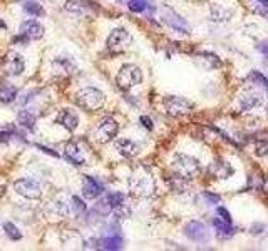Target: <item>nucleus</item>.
<instances>
[{
  "label": "nucleus",
  "mask_w": 268,
  "mask_h": 251,
  "mask_svg": "<svg viewBox=\"0 0 268 251\" xmlns=\"http://www.w3.org/2000/svg\"><path fill=\"white\" fill-rule=\"evenodd\" d=\"M129 191L134 198H149V196H153L156 191L153 176L149 173L133 174L129 179Z\"/></svg>",
  "instance_id": "nucleus-1"
},
{
  "label": "nucleus",
  "mask_w": 268,
  "mask_h": 251,
  "mask_svg": "<svg viewBox=\"0 0 268 251\" xmlns=\"http://www.w3.org/2000/svg\"><path fill=\"white\" fill-rule=\"evenodd\" d=\"M171 166H173L174 174L181 179H193V178H196L199 174V171H201L199 162L194 159V157L186 156V154H178L173 159Z\"/></svg>",
  "instance_id": "nucleus-2"
},
{
  "label": "nucleus",
  "mask_w": 268,
  "mask_h": 251,
  "mask_svg": "<svg viewBox=\"0 0 268 251\" xmlns=\"http://www.w3.org/2000/svg\"><path fill=\"white\" fill-rule=\"evenodd\" d=\"M104 101H106L104 94H102L99 89H96V87H84V89H81L76 94L77 106L86 111L101 109V107L104 106Z\"/></svg>",
  "instance_id": "nucleus-3"
},
{
  "label": "nucleus",
  "mask_w": 268,
  "mask_h": 251,
  "mask_svg": "<svg viewBox=\"0 0 268 251\" xmlns=\"http://www.w3.org/2000/svg\"><path fill=\"white\" fill-rule=\"evenodd\" d=\"M143 81V72L138 66L134 64H124L123 67L119 69L118 76H116V82H118L119 89L129 91L133 89L134 86H138Z\"/></svg>",
  "instance_id": "nucleus-4"
},
{
  "label": "nucleus",
  "mask_w": 268,
  "mask_h": 251,
  "mask_svg": "<svg viewBox=\"0 0 268 251\" xmlns=\"http://www.w3.org/2000/svg\"><path fill=\"white\" fill-rule=\"evenodd\" d=\"M118 131H119L118 122H116L113 117H104L94 129V139L97 142H101V144H106V142L114 139Z\"/></svg>",
  "instance_id": "nucleus-5"
},
{
  "label": "nucleus",
  "mask_w": 268,
  "mask_h": 251,
  "mask_svg": "<svg viewBox=\"0 0 268 251\" xmlns=\"http://www.w3.org/2000/svg\"><path fill=\"white\" fill-rule=\"evenodd\" d=\"M164 107L169 116L178 117V116H186L193 111V104L184 97L179 96H169L164 99Z\"/></svg>",
  "instance_id": "nucleus-6"
},
{
  "label": "nucleus",
  "mask_w": 268,
  "mask_h": 251,
  "mask_svg": "<svg viewBox=\"0 0 268 251\" xmlns=\"http://www.w3.org/2000/svg\"><path fill=\"white\" fill-rule=\"evenodd\" d=\"M133 36L126 29H114L107 37V49L113 52H123L126 47L131 46Z\"/></svg>",
  "instance_id": "nucleus-7"
},
{
  "label": "nucleus",
  "mask_w": 268,
  "mask_h": 251,
  "mask_svg": "<svg viewBox=\"0 0 268 251\" xmlns=\"http://www.w3.org/2000/svg\"><path fill=\"white\" fill-rule=\"evenodd\" d=\"M14 189H16L17 194H21L27 199H39L42 196L41 184H39L37 181L27 179V178L17 179L16 183H14Z\"/></svg>",
  "instance_id": "nucleus-8"
},
{
  "label": "nucleus",
  "mask_w": 268,
  "mask_h": 251,
  "mask_svg": "<svg viewBox=\"0 0 268 251\" xmlns=\"http://www.w3.org/2000/svg\"><path fill=\"white\" fill-rule=\"evenodd\" d=\"M163 21H164V24H168L171 29H174V31L183 32V34H189L188 22L184 21L178 12H174L171 7H163Z\"/></svg>",
  "instance_id": "nucleus-9"
},
{
  "label": "nucleus",
  "mask_w": 268,
  "mask_h": 251,
  "mask_svg": "<svg viewBox=\"0 0 268 251\" xmlns=\"http://www.w3.org/2000/svg\"><path fill=\"white\" fill-rule=\"evenodd\" d=\"M184 234L188 236L189 239L196 241V243H208L209 241V231L203 223L199 221H189V223L184 226Z\"/></svg>",
  "instance_id": "nucleus-10"
},
{
  "label": "nucleus",
  "mask_w": 268,
  "mask_h": 251,
  "mask_svg": "<svg viewBox=\"0 0 268 251\" xmlns=\"http://www.w3.org/2000/svg\"><path fill=\"white\" fill-rule=\"evenodd\" d=\"M52 71L57 76H71L77 71V64L71 56H57L52 61Z\"/></svg>",
  "instance_id": "nucleus-11"
},
{
  "label": "nucleus",
  "mask_w": 268,
  "mask_h": 251,
  "mask_svg": "<svg viewBox=\"0 0 268 251\" xmlns=\"http://www.w3.org/2000/svg\"><path fill=\"white\" fill-rule=\"evenodd\" d=\"M2 67L9 76H21L24 71V59L17 52H9L4 57Z\"/></svg>",
  "instance_id": "nucleus-12"
},
{
  "label": "nucleus",
  "mask_w": 268,
  "mask_h": 251,
  "mask_svg": "<svg viewBox=\"0 0 268 251\" xmlns=\"http://www.w3.org/2000/svg\"><path fill=\"white\" fill-rule=\"evenodd\" d=\"M64 157L74 166H84L86 164L84 151H82V147L74 141L67 142V144L64 146Z\"/></svg>",
  "instance_id": "nucleus-13"
},
{
  "label": "nucleus",
  "mask_w": 268,
  "mask_h": 251,
  "mask_svg": "<svg viewBox=\"0 0 268 251\" xmlns=\"http://www.w3.org/2000/svg\"><path fill=\"white\" fill-rule=\"evenodd\" d=\"M263 104V96L255 89H246L240 96V107L241 111H251L255 107H260Z\"/></svg>",
  "instance_id": "nucleus-14"
},
{
  "label": "nucleus",
  "mask_w": 268,
  "mask_h": 251,
  "mask_svg": "<svg viewBox=\"0 0 268 251\" xmlns=\"http://www.w3.org/2000/svg\"><path fill=\"white\" fill-rule=\"evenodd\" d=\"M208 173L214 179H226V178H230L235 171H233V167L228 164V162L221 161V159H216V161H213L211 164H209Z\"/></svg>",
  "instance_id": "nucleus-15"
},
{
  "label": "nucleus",
  "mask_w": 268,
  "mask_h": 251,
  "mask_svg": "<svg viewBox=\"0 0 268 251\" xmlns=\"http://www.w3.org/2000/svg\"><path fill=\"white\" fill-rule=\"evenodd\" d=\"M64 9L67 12L81 14V16H89V14L96 12V7L87 0H66Z\"/></svg>",
  "instance_id": "nucleus-16"
},
{
  "label": "nucleus",
  "mask_w": 268,
  "mask_h": 251,
  "mask_svg": "<svg viewBox=\"0 0 268 251\" xmlns=\"http://www.w3.org/2000/svg\"><path fill=\"white\" fill-rule=\"evenodd\" d=\"M102 193H104V186L99 181L91 178V176H84V184H82V194H84V198L94 199Z\"/></svg>",
  "instance_id": "nucleus-17"
},
{
  "label": "nucleus",
  "mask_w": 268,
  "mask_h": 251,
  "mask_svg": "<svg viewBox=\"0 0 268 251\" xmlns=\"http://www.w3.org/2000/svg\"><path fill=\"white\" fill-rule=\"evenodd\" d=\"M56 122H57V124H61L67 131H74L77 127V124H79V117H77V114L74 111L62 109L59 114H57Z\"/></svg>",
  "instance_id": "nucleus-18"
},
{
  "label": "nucleus",
  "mask_w": 268,
  "mask_h": 251,
  "mask_svg": "<svg viewBox=\"0 0 268 251\" xmlns=\"http://www.w3.org/2000/svg\"><path fill=\"white\" fill-rule=\"evenodd\" d=\"M99 244L102 249H121L123 248V236H121L118 226H116L114 231H109V233L99 241Z\"/></svg>",
  "instance_id": "nucleus-19"
},
{
  "label": "nucleus",
  "mask_w": 268,
  "mask_h": 251,
  "mask_svg": "<svg viewBox=\"0 0 268 251\" xmlns=\"http://www.w3.org/2000/svg\"><path fill=\"white\" fill-rule=\"evenodd\" d=\"M21 34L26 36L27 39H32V41H39L44 36V27L36 21H26L21 24Z\"/></svg>",
  "instance_id": "nucleus-20"
},
{
  "label": "nucleus",
  "mask_w": 268,
  "mask_h": 251,
  "mask_svg": "<svg viewBox=\"0 0 268 251\" xmlns=\"http://www.w3.org/2000/svg\"><path fill=\"white\" fill-rule=\"evenodd\" d=\"M116 151L124 157H134L139 154V146L131 139H119L116 141Z\"/></svg>",
  "instance_id": "nucleus-21"
},
{
  "label": "nucleus",
  "mask_w": 268,
  "mask_h": 251,
  "mask_svg": "<svg viewBox=\"0 0 268 251\" xmlns=\"http://www.w3.org/2000/svg\"><path fill=\"white\" fill-rule=\"evenodd\" d=\"M196 59L204 69H209V71H211V69H216L221 64L220 57L214 56V54H211V52H199L196 56Z\"/></svg>",
  "instance_id": "nucleus-22"
},
{
  "label": "nucleus",
  "mask_w": 268,
  "mask_h": 251,
  "mask_svg": "<svg viewBox=\"0 0 268 251\" xmlns=\"http://www.w3.org/2000/svg\"><path fill=\"white\" fill-rule=\"evenodd\" d=\"M213 226L216 228V234L220 236V238H231L236 231L231 226V223H226V221H223L221 218L213 219Z\"/></svg>",
  "instance_id": "nucleus-23"
},
{
  "label": "nucleus",
  "mask_w": 268,
  "mask_h": 251,
  "mask_svg": "<svg viewBox=\"0 0 268 251\" xmlns=\"http://www.w3.org/2000/svg\"><path fill=\"white\" fill-rule=\"evenodd\" d=\"M211 16H213L214 21L225 22V21H230V19H231L233 11L223 7L221 4H213V6H211Z\"/></svg>",
  "instance_id": "nucleus-24"
},
{
  "label": "nucleus",
  "mask_w": 268,
  "mask_h": 251,
  "mask_svg": "<svg viewBox=\"0 0 268 251\" xmlns=\"http://www.w3.org/2000/svg\"><path fill=\"white\" fill-rule=\"evenodd\" d=\"M17 122L22 127H26V129L34 131V127H36V116L31 111H21L17 114Z\"/></svg>",
  "instance_id": "nucleus-25"
},
{
  "label": "nucleus",
  "mask_w": 268,
  "mask_h": 251,
  "mask_svg": "<svg viewBox=\"0 0 268 251\" xmlns=\"http://www.w3.org/2000/svg\"><path fill=\"white\" fill-rule=\"evenodd\" d=\"M128 7H129L131 12H136V14L144 12L148 7L154 9L153 0H128Z\"/></svg>",
  "instance_id": "nucleus-26"
},
{
  "label": "nucleus",
  "mask_w": 268,
  "mask_h": 251,
  "mask_svg": "<svg viewBox=\"0 0 268 251\" xmlns=\"http://www.w3.org/2000/svg\"><path fill=\"white\" fill-rule=\"evenodd\" d=\"M17 96V89L11 84H4L0 87V102H12Z\"/></svg>",
  "instance_id": "nucleus-27"
},
{
  "label": "nucleus",
  "mask_w": 268,
  "mask_h": 251,
  "mask_svg": "<svg viewBox=\"0 0 268 251\" xmlns=\"http://www.w3.org/2000/svg\"><path fill=\"white\" fill-rule=\"evenodd\" d=\"M24 12H27L29 16L32 17H39V16H44V9L41 7V4H36L32 2V0H27V2H24Z\"/></svg>",
  "instance_id": "nucleus-28"
},
{
  "label": "nucleus",
  "mask_w": 268,
  "mask_h": 251,
  "mask_svg": "<svg viewBox=\"0 0 268 251\" xmlns=\"http://www.w3.org/2000/svg\"><path fill=\"white\" fill-rule=\"evenodd\" d=\"M126 201V196L123 193H111L106 196V203L111 206V209H116L119 206H123Z\"/></svg>",
  "instance_id": "nucleus-29"
},
{
  "label": "nucleus",
  "mask_w": 268,
  "mask_h": 251,
  "mask_svg": "<svg viewBox=\"0 0 268 251\" xmlns=\"http://www.w3.org/2000/svg\"><path fill=\"white\" fill-rule=\"evenodd\" d=\"M4 231H6V234H7L11 239L19 241V239L22 238V233L19 231L17 226H14L12 223H6V224H4Z\"/></svg>",
  "instance_id": "nucleus-30"
},
{
  "label": "nucleus",
  "mask_w": 268,
  "mask_h": 251,
  "mask_svg": "<svg viewBox=\"0 0 268 251\" xmlns=\"http://www.w3.org/2000/svg\"><path fill=\"white\" fill-rule=\"evenodd\" d=\"M72 211H74L76 216H79V214H82L86 211V204L82 203L77 196H72Z\"/></svg>",
  "instance_id": "nucleus-31"
},
{
  "label": "nucleus",
  "mask_w": 268,
  "mask_h": 251,
  "mask_svg": "<svg viewBox=\"0 0 268 251\" xmlns=\"http://www.w3.org/2000/svg\"><path fill=\"white\" fill-rule=\"evenodd\" d=\"M255 154L258 157H266L268 156V141H260L255 147Z\"/></svg>",
  "instance_id": "nucleus-32"
},
{
  "label": "nucleus",
  "mask_w": 268,
  "mask_h": 251,
  "mask_svg": "<svg viewBox=\"0 0 268 251\" xmlns=\"http://www.w3.org/2000/svg\"><path fill=\"white\" fill-rule=\"evenodd\" d=\"M204 199L208 201L209 204H213V206H216V204H220L221 203V198L218 194H213V193H209V191H204V193L201 194Z\"/></svg>",
  "instance_id": "nucleus-33"
},
{
  "label": "nucleus",
  "mask_w": 268,
  "mask_h": 251,
  "mask_svg": "<svg viewBox=\"0 0 268 251\" xmlns=\"http://www.w3.org/2000/svg\"><path fill=\"white\" fill-rule=\"evenodd\" d=\"M251 79L253 81H256V82H261V86H265L266 89H268V79L263 76V74H260V72H251Z\"/></svg>",
  "instance_id": "nucleus-34"
},
{
  "label": "nucleus",
  "mask_w": 268,
  "mask_h": 251,
  "mask_svg": "<svg viewBox=\"0 0 268 251\" xmlns=\"http://www.w3.org/2000/svg\"><path fill=\"white\" fill-rule=\"evenodd\" d=\"M141 124H143L148 131H153L154 129V124H153V119H149L148 116H141Z\"/></svg>",
  "instance_id": "nucleus-35"
},
{
  "label": "nucleus",
  "mask_w": 268,
  "mask_h": 251,
  "mask_svg": "<svg viewBox=\"0 0 268 251\" xmlns=\"http://www.w3.org/2000/svg\"><path fill=\"white\" fill-rule=\"evenodd\" d=\"M218 218H221L223 221H226V223H231V214L228 213L225 208H218Z\"/></svg>",
  "instance_id": "nucleus-36"
},
{
  "label": "nucleus",
  "mask_w": 268,
  "mask_h": 251,
  "mask_svg": "<svg viewBox=\"0 0 268 251\" xmlns=\"http://www.w3.org/2000/svg\"><path fill=\"white\" fill-rule=\"evenodd\" d=\"M256 49L260 51L261 54H265V56H268V41H263L256 46Z\"/></svg>",
  "instance_id": "nucleus-37"
},
{
  "label": "nucleus",
  "mask_w": 268,
  "mask_h": 251,
  "mask_svg": "<svg viewBox=\"0 0 268 251\" xmlns=\"http://www.w3.org/2000/svg\"><path fill=\"white\" fill-rule=\"evenodd\" d=\"M263 229H265V226H263V224H255L251 228V234H261Z\"/></svg>",
  "instance_id": "nucleus-38"
},
{
  "label": "nucleus",
  "mask_w": 268,
  "mask_h": 251,
  "mask_svg": "<svg viewBox=\"0 0 268 251\" xmlns=\"http://www.w3.org/2000/svg\"><path fill=\"white\" fill-rule=\"evenodd\" d=\"M11 137H12V132L11 131H2V132H0V141H2V142H6V141H9V139H11Z\"/></svg>",
  "instance_id": "nucleus-39"
},
{
  "label": "nucleus",
  "mask_w": 268,
  "mask_h": 251,
  "mask_svg": "<svg viewBox=\"0 0 268 251\" xmlns=\"http://www.w3.org/2000/svg\"><path fill=\"white\" fill-rule=\"evenodd\" d=\"M39 149H41V151H44V152H47V154H51V156H54V157H57V152H54V151H51V149H47V147H44V146H39Z\"/></svg>",
  "instance_id": "nucleus-40"
},
{
  "label": "nucleus",
  "mask_w": 268,
  "mask_h": 251,
  "mask_svg": "<svg viewBox=\"0 0 268 251\" xmlns=\"http://www.w3.org/2000/svg\"><path fill=\"white\" fill-rule=\"evenodd\" d=\"M4 194H6V186H4V184H0V198H2Z\"/></svg>",
  "instance_id": "nucleus-41"
},
{
  "label": "nucleus",
  "mask_w": 268,
  "mask_h": 251,
  "mask_svg": "<svg viewBox=\"0 0 268 251\" xmlns=\"http://www.w3.org/2000/svg\"><path fill=\"white\" fill-rule=\"evenodd\" d=\"M256 2H260L261 6H266L268 7V0H256Z\"/></svg>",
  "instance_id": "nucleus-42"
},
{
  "label": "nucleus",
  "mask_w": 268,
  "mask_h": 251,
  "mask_svg": "<svg viewBox=\"0 0 268 251\" xmlns=\"http://www.w3.org/2000/svg\"><path fill=\"white\" fill-rule=\"evenodd\" d=\"M0 29H6V22H4L2 19H0Z\"/></svg>",
  "instance_id": "nucleus-43"
}]
</instances>
